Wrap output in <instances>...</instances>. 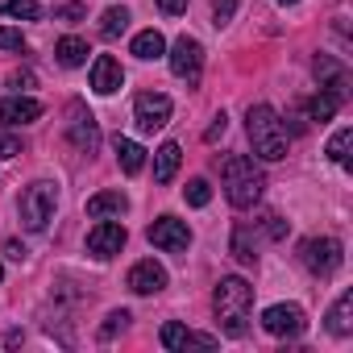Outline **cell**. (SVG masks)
<instances>
[{
    "label": "cell",
    "instance_id": "6da1fadb",
    "mask_svg": "<svg viewBox=\"0 0 353 353\" xmlns=\"http://www.w3.org/2000/svg\"><path fill=\"white\" fill-rule=\"evenodd\" d=\"M212 307H216V320H221V332H225V336H245V328H250V307H254V287H250L245 279L229 274V279L216 283Z\"/></svg>",
    "mask_w": 353,
    "mask_h": 353
},
{
    "label": "cell",
    "instance_id": "7a4b0ae2",
    "mask_svg": "<svg viewBox=\"0 0 353 353\" xmlns=\"http://www.w3.org/2000/svg\"><path fill=\"white\" fill-rule=\"evenodd\" d=\"M221 179H225V196H229L233 208H254V204L262 200L266 179H262V170L254 166V158L229 154V158L221 162Z\"/></svg>",
    "mask_w": 353,
    "mask_h": 353
},
{
    "label": "cell",
    "instance_id": "3957f363",
    "mask_svg": "<svg viewBox=\"0 0 353 353\" xmlns=\"http://www.w3.org/2000/svg\"><path fill=\"white\" fill-rule=\"evenodd\" d=\"M245 129H250V141H254V154L262 162H279L287 158V125L279 121V112L270 104H254L250 117H245Z\"/></svg>",
    "mask_w": 353,
    "mask_h": 353
},
{
    "label": "cell",
    "instance_id": "277c9868",
    "mask_svg": "<svg viewBox=\"0 0 353 353\" xmlns=\"http://www.w3.org/2000/svg\"><path fill=\"white\" fill-rule=\"evenodd\" d=\"M54 204H59V188L54 183H46V179L30 183L21 192V225L34 229V233H42L50 225V216H54Z\"/></svg>",
    "mask_w": 353,
    "mask_h": 353
},
{
    "label": "cell",
    "instance_id": "5b68a950",
    "mask_svg": "<svg viewBox=\"0 0 353 353\" xmlns=\"http://www.w3.org/2000/svg\"><path fill=\"white\" fill-rule=\"evenodd\" d=\"M299 262H303L312 274L328 279V274L341 270V262H345V245H341L336 237H307V241L299 245Z\"/></svg>",
    "mask_w": 353,
    "mask_h": 353
},
{
    "label": "cell",
    "instance_id": "8992f818",
    "mask_svg": "<svg viewBox=\"0 0 353 353\" xmlns=\"http://www.w3.org/2000/svg\"><path fill=\"white\" fill-rule=\"evenodd\" d=\"M170 71H174V79H183L188 88H196L200 83V75H204V46L196 42V38H179V42H174L170 46Z\"/></svg>",
    "mask_w": 353,
    "mask_h": 353
},
{
    "label": "cell",
    "instance_id": "52a82bcc",
    "mask_svg": "<svg viewBox=\"0 0 353 353\" xmlns=\"http://www.w3.org/2000/svg\"><path fill=\"white\" fill-rule=\"evenodd\" d=\"M67 141L79 154H96V145H100V125L79 100H71V108H67Z\"/></svg>",
    "mask_w": 353,
    "mask_h": 353
},
{
    "label": "cell",
    "instance_id": "ba28073f",
    "mask_svg": "<svg viewBox=\"0 0 353 353\" xmlns=\"http://www.w3.org/2000/svg\"><path fill=\"white\" fill-rule=\"evenodd\" d=\"M133 121H137L141 133L162 129V125L170 121V96H162V92H141V96L133 100Z\"/></svg>",
    "mask_w": 353,
    "mask_h": 353
},
{
    "label": "cell",
    "instance_id": "9c48e42d",
    "mask_svg": "<svg viewBox=\"0 0 353 353\" xmlns=\"http://www.w3.org/2000/svg\"><path fill=\"white\" fill-rule=\"evenodd\" d=\"M125 241H129V233H125V225H117V221H100L92 233H88V254L92 258H100V262H108V258H117L121 250H125Z\"/></svg>",
    "mask_w": 353,
    "mask_h": 353
},
{
    "label": "cell",
    "instance_id": "30bf717a",
    "mask_svg": "<svg viewBox=\"0 0 353 353\" xmlns=\"http://www.w3.org/2000/svg\"><path fill=\"white\" fill-rule=\"evenodd\" d=\"M150 241H154L158 250H166V254H183V250L192 245V229H188V221H179V216H158V221L150 225Z\"/></svg>",
    "mask_w": 353,
    "mask_h": 353
},
{
    "label": "cell",
    "instance_id": "8fae6325",
    "mask_svg": "<svg viewBox=\"0 0 353 353\" xmlns=\"http://www.w3.org/2000/svg\"><path fill=\"white\" fill-rule=\"evenodd\" d=\"M262 328L270 336H299L303 332V307L299 303H274L262 312Z\"/></svg>",
    "mask_w": 353,
    "mask_h": 353
},
{
    "label": "cell",
    "instance_id": "7c38bea8",
    "mask_svg": "<svg viewBox=\"0 0 353 353\" xmlns=\"http://www.w3.org/2000/svg\"><path fill=\"white\" fill-rule=\"evenodd\" d=\"M121 83H125L121 63H117L112 54H100V59L92 63V92H96V96H112V92H121Z\"/></svg>",
    "mask_w": 353,
    "mask_h": 353
},
{
    "label": "cell",
    "instance_id": "4fadbf2b",
    "mask_svg": "<svg viewBox=\"0 0 353 353\" xmlns=\"http://www.w3.org/2000/svg\"><path fill=\"white\" fill-rule=\"evenodd\" d=\"M166 287V270L154 262V258H141L133 270H129V291H137V295H158Z\"/></svg>",
    "mask_w": 353,
    "mask_h": 353
},
{
    "label": "cell",
    "instance_id": "5bb4252c",
    "mask_svg": "<svg viewBox=\"0 0 353 353\" xmlns=\"http://www.w3.org/2000/svg\"><path fill=\"white\" fill-rule=\"evenodd\" d=\"M158 341H162L166 349H188V345L212 349V345H216V336H200V332H192V328H188V324H179V320H166V324H162V332H158Z\"/></svg>",
    "mask_w": 353,
    "mask_h": 353
},
{
    "label": "cell",
    "instance_id": "9a60e30c",
    "mask_svg": "<svg viewBox=\"0 0 353 353\" xmlns=\"http://www.w3.org/2000/svg\"><path fill=\"white\" fill-rule=\"evenodd\" d=\"M42 117V104L34 96H9L0 104V125H34Z\"/></svg>",
    "mask_w": 353,
    "mask_h": 353
},
{
    "label": "cell",
    "instance_id": "2e32d148",
    "mask_svg": "<svg viewBox=\"0 0 353 353\" xmlns=\"http://www.w3.org/2000/svg\"><path fill=\"white\" fill-rule=\"evenodd\" d=\"M179 158H183L179 141H162V145L154 150V179H158V183H170L174 170H179Z\"/></svg>",
    "mask_w": 353,
    "mask_h": 353
},
{
    "label": "cell",
    "instance_id": "e0dca14e",
    "mask_svg": "<svg viewBox=\"0 0 353 353\" xmlns=\"http://www.w3.org/2000/svg\"><path fill=\"white\" fill-rule=\"evenodd\" d=\"M125 212H129L125 192H100V196L88 200V216H96V221H104V216H125Z\"/></svg>",
    "mask_w": 353,
    "mask_h": 353
},
{
    "label": "cell",
    "instance_id": "ac0fdd59",
    "mask_svg": "<svg viewBox=\"0 0 353 353\" xmlns=\"http://www.w3.org/2000/svg\"><path fill=\"white\" fill-rule=\"evenodd\" d=\"M328 332L332 336H349L353 332V291H341L332 312H328Z\"/></svg>",
    "mask_w": 353,
    "mask_h": 353
},
{
    "label": "cell",
    "instance_id": "d6986e66",
    "mask_svg": "<svg viewBox=\"0 0 353 353\" xmlns=\"http://www.w3.org/2000/svg\"><path fill=\"white\" fill-rule=\"evenodd\" d=\"M316 79H320V88H324V92H332L336 100H345L349 79H345V71H341L332 59H316Z\"/></svg>",
    "mask_w": 353,
    "mask_h": 353
},
{
    "label": "cell",
    "instance_id": "ffe728a7",
    "mask_svg": "<svg viewBox=\"0 0 353 353\" xmlns=\"http://www.w3.org/2000/svg\"><path fill=\"white\" fill-rule=\"evenodd\" d=\"M112 150H117V162H121V170H125V174H137V170L145 166V150H141L133 137H117V141H112Z\"/></svg>",
    "mask_w": 353,
    "mask_h": 353
},
{
    "label": "cell",
    "instance_id": "44dd1931",
    "mask_svg": "<svg viewBox=\"0 0 353 353\" xmlns=\"http://www.w3.org/2000/svg\"><path fill=\"white\" fill-rule=\"evenodd\" d=\"M233 258L241 266H254L258 262V241H254V229L250 225H237L233 229Z\"/></svg>",
    "mask_w": 353,
    "mask_h": 353
},
{
    "label": "cell",
    "instance_id": "7402d4cb",
    "mask_svg": "<svg viewBox=\"0 0 353 353\" xmlns=\"http://www.w3.org/2000/svg\"><path fill=\"white\" fill-rule=\"evenodd\" d=\"M133 54L145 59V63H150V59H162V54H166V38H162L158 30H141V34L133 38Z\"/></svg>",
    "mask_w": 353,
    "mask_h": 353
},
{
    "label": "cell",
    "instance_id": "603a6c76",
    "mask_svg": "<svg viewBox=\"0 0 353 353\" xmlns=\"http://www.w3.org/2000/svg\"><path fill=\"white\" fill-rule=\"evenodd\" d=\"M54 59H59L63 67H83V63H88V42H83V38H63V42L54 46Z\"/></svg>",
    "mask_w": 353,
    "mask_h": 353
},
{
    "label": "cell",
    "instance_id": "cb8c5ba5",
    "mask_svg": "<svg viewBox=\"0 0 353 353\" xmlns=\"http://www.w3.org/2000/svg\"><path fill=\"white\" fill-rule=\"evenodd\" d=\"M125 30H129V9H121V5L104 9V17H100V34H104V38H121Z\"/></svg>",
    "mask_w": 353,
    "mask_h": 353
},
{
    "label": "cell",
    "instance_id": "d4e9b609",
    "mask_svg": "<svg viewBox=\"0 0 353 353\" xmlns=\"http://www.w3.org/2000/svg\"><path fill=\"white\" fill-rule=\"evenodd\" d=\"M0 13H9L17 21H38L42 5H38V0H0Z\"/></svg>",
    "mask_w": 353,
    "mask_h": 353
},
{
    "label": "cell",
    "instance_id": "484cf974",
    "mask_svg": "<svg viewBox=\"0 0 353 353\" xmlns=\"http://www.w3.org/2000/svg\"><path fill=\"white\" fill-rule=\"evenodd\" d=\"M336 108H341V100H336L332 92H316V96L307 100V121H328Z\"/></svg>",
    "mask_w": 353,
    "mask_h": 353
},
{
    "label": "cell",
    "instance_id": "4316f807",
    "mask_svg": "<svg viewBox=\"0 0 353 353\" xmlns=\"http://www.w3.org/2000/svg\"><path fill=\"white\" fill-rule=\"evenodd\" d=\"M349 141H353V129H349V125H341V129L328 137V158H332L336 166H349Z\"/></svg>",
    "mask_w": 353,
    "mask_h": 353
},
{
    "label": "cell",
    "instance_id": "83f0119b",
    "mask_svg": "<svg viewBox=\"0 0 353 353\" xmlns=\"http://www.w3.org/2000/svg\"><path fill=\"white\" fill-rule=\"evenodd\" d=\"M183 196H188V204H192V208H204V204L212 200V183H208V179H192Z\"/></svg>",
    "mask_w": 353,
    "mask_h": 353
},
{
    "label": "cell",
    "instance_id": "f1b7e54d",
    "mask_svg": "<svg viewBox=\"0 0 353 353\" xmlns=\"http://www.w3.org/2000/svg\"><path fill=\"white\" fill-rule=\"evenodd\" d=\"M125 324H129V312H108L104 316V328H100V341H112Z\"/></svg>",
    "mask_w": 353,
    "mask_h": 353
},
{
    "label": "cell",
    "instance_id": "f546056e",
    "mask_svg": "<svg viewBox=\"0 0 353 353\" xmlns=\"http://www.w3.org/2000/svg\"><path fill=\"white\" fill-rule=\"evenodd\" d=\"M233 13H237V0H216V5H212V26H216V30L229 26Z\"/></svg>",
    "mask_w": 353,
    "mask_h": 353
},
{
    "label": "cell",
    "instance_id": "4dcf8cb0",
    "mask_svg": "<svg viewBox=\"0 0 353 353\" xmlns=\"http://www.w3.org/2000/svg\"><path fill=\"white\" fill-rule=\"evenodd\" d=\"M0 50H26V38H21V30L0 26Z\"/></svg>",
    "mask_w": 353,
    "mask_h": 353
},
{
    "label": "cell",
    "instance_id": "1f68e13d",
    "mask_svg": "<svg viewBox=\"0 0 353 353\" xmlns=\"http://www.w3.org/2000/svg\"><path fill=\"white\" fill-rule=\"evenodd\" d=\"M225 129H229V117H225V112H216V117H212V125H208V133H204V141H221V137H225Z\"/></svg>",
    "mask_w": 353,
    "mask_h": 353
},
{
    "label": "cell",
    "instance_id": "d6a6232c",
    "mask_svg": "<svg viewBox=\"0 0 353 353\" xmlns=\"http://www.w3.org/2000/svg\"><path fill=\"white\" fill-rule=\"evenodd\" d=\"M21 154V141L9 137V133H0V158H17Z\"/></svg>",
    "mask_w": 353,
    "mask_h": 353
},
{
    "label": "cell",
    "instance_id": "836d02e7",
    "mask_svg": "<svg viewBox=\"0 0 353 353\" xmlns=\"http://www.w3.org/2000/svg\"><path fill=\"white\" fill-rule=\"evenodd\" d=\"M158 9L166 17H179V13H188V0H158Z\"/></svg>",
    "mask_w": 353,
    "mask_h": 353
},
{
    "label": "cell",
    "instance_id": "e575fe53",
    "mask_svg": "<svg viewBox=\"0 0 353 353\" xmlns=\"http://www.w3.org/2000/svg\"><path fill=\"white\" fill-rule=\"evenodd\" d=\"M54 17H63V21H79V17H83V5H63V9H54Z\"/></svg>",
    "mask_w": 353,
    "mask_h": 353
},
{
    "label": "cell",
    "instance_id": "d590c367",
    "mask_svg": "<svg viewBox=\"0 0 353 353\" xmlns=\"http://www.w3.org/2000/svg\"><path fill=\"white\" fill-rule=\"evenodd\" d=\"M266 233H270V237H283V233H287V225H283L279 216H266Z\"/></svg>",
    "mask_w": 353,
    "mask_h": 353
},
{
    "label": "cell",
    "instance_id": "8d00e7d4",
    "mask_svg": "<svg viewBox=\"0 0 353 353\" xmlns=\"http://www.w3.org/2000/svg\"><path fill=\"white\" fill-rule=\"evenodd\" d=\"M279 5H299V0H279Z\"/></svg>",
    "mask_w": 353,
    "mask_h": 353
},
{
    "label": "cell",
    "instance_id": "74e56055",
    "mask_svg": "<svg viewBox=\"0 0 353 353\" xmlns=\"http://www.w3.org/2000/svg\"><path fill=\"white\" fill-rule=\"evenodd\" d=\"M0 274H5V266H0Z\"/></svg>",
    "mask_w": 353,
    "mask_h": 353
}]
</instances>
